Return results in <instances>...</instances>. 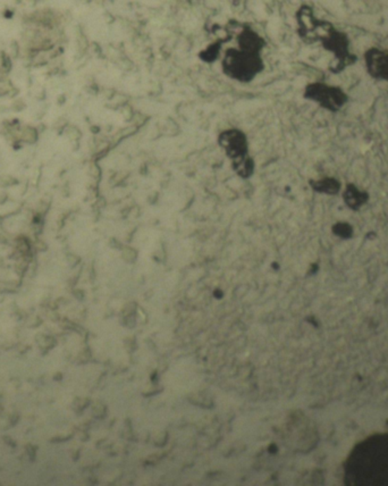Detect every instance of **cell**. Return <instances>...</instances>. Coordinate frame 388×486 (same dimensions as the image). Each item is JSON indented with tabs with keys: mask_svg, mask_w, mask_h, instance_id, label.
Here are the masks:
<instances>
[{
	"mask_svg": "<svg viewBox=\"0 0 388 486\" xmlns=\"http://www.w3.org/2000/svg\"><path fill=\"white\" fill-rule=\"evenodd\" d=\"M265 70L260 53L229 48L222 58V71L231 80L250 84Z\"/></svg>",
	"mask_w": 388,
	"mask_h": 486,
	"instance_id": "6da1fadb",
	"label": "cell"
},
{
	"mask_svg": "<svg viewBox=\"0 0 388 486\" xmlns=\"http://www.w3.org/2000/svg\"><path fill=\"white\" fill-rule=\"evenodd\" d=\"M319 41L323 47L334 56V60L329 67L333 73L338 74L356 62V55L351 53L350 39L347 33L336 29L332 23H327L320 34Z\"/></svg>",
	"mask_w": 388,
	"mask_h": 486,
	"instance_id": "7a4b0ae2",
	"label": "cell"
},
{
	"mask_svg": "<svg viewBox=\"0 0 388 486\" xmlns=\"http://www.w3.org/2000/svg\"><path fill=\"white\" fill-rule=\"evenodd\" d=\"M303 97L332 113L341 110L349 100L347 92L342 88L323 82L309 84L305 88Z\"/></svg>",
	"mask_w": 388,
	"mask_h": 486,
	"instance_id": "3957f363",
	"label": "cell"
},
{
	"mask_svg": "<svg viewBox=\"0 0 388 486\" xmlns=\"http://www.w3.org/2000/svg\"><path fill=\"white\" fill-rule=\"evenodd\" d=\"M217 143L231 163L250 155L249 137L241 129L229 128L220 131Z\"/></svg>",
	"mask_w": 388,
	"mask_h": 486,
	"instance_id": "277c9868",
	"label": "cell"
},
{
	"mask_svg": "<svg viewBox=\"0 0 388 486\" xmlns=\"http://www.w3.org/2000/svg\"><path fill=\"white\" fill-rule=\"evenodd\" d=\"M299 34L302 40L308 44H314L319 40V33L325 20H319L314 16V9L310 6L300 7L297 13Z\"/></svg>",
	"mask_w": 388,
	"mask_h": 486,
	"instance_id": "5b68a950",
	"label": "cell"
},
{
	"mask_svg": "<svg viewBox=\"0 0 388 486\" xmlns=\"http://www.w3.org/2000/svg\"><path fill=\"white\" fill-rule=\"evenodd\" d=\"M366 70L373 79L388 82V49L371 47L363 55Z\"/></svg>",
	"mask_w": 388,
	"mask_h": 486,
	"instance_id": "8992f818",
	"label": "cell"
},
{
	"mask_svg": "<svg viewBox=\"0 0 388 486\" xmlns=\"http://www.w3.org/2000/svg\"><path fill=\"white\" fill-rule=\"evenodd\" d=\"M237 45L242 51L261 55L266 47V40L251 27H243L237 37Z\"/></svg>",
	"mask_w": 388,
	"mask_h": 486,
	"instance_id": "52a82bcc",
	"label": "cell"
},
{
	"mask_svg": "<svg viewBox=\"0 0 388 486\" xmlns=\"http://www.w3.org/2000/svg\"><path fill=\"white\" fill-rule=\"evenodd\" d=\"M343 200L352 211H359L369 202V193L361 190L356 184H347L343 192Z\"/></svg>",
	"mask_w": 388,
	"mask_h": 486,
	"instance_id": "ba28073f",
	"label": "cell"
},
{
	"mask_svg": "<svg viewBox=\"0 0 388 486\" xmlns=\"http://www.w3.org/2000/svg\"><path fill=\"white\" fill-rule=\"evenodd\" d=\"M309 185L314 192L328 196H335L341 191V183L335 178H321L317 180H310Z\"/></svg>",
	"mask_w": 388,
	"mask_h": 486,
	"instance_id": "9c48e42d",
	"label": "cell"
},
{
	"mask_svg": "<svg viewBox=\"0 0 388 486\" xmlns=\"http://www.w3.org/2000/svg\"><path fill=\"white\" fill-rule=\"evenodd\" d=\"M231 166L239 178H242V180H248L255 175L257 163H255V158L249 155L246 158L233 162L231 163Z\"/></svg>",
	"mask_w": 388,
	"mask_h": 486,
	"instance_id": "30bf717a",
	"label": "cell"
},
{
	"mask_svg": "<svg viewBox=\"0 0 388 486\" xmlns=\"http://www.w3.org/2000/svg\"><path fill=\"white\" fill-rule=\"evenodd\" d=\"M220 44L217 42V44H211V45L208 46L205 51H202L201 53H199V57L202 62L210 63L217 60V58L220 57Z\"/></svg>",
	"mask_w": 388,
	"mask_h": 486,
	"instance_id": "8fae6325",
	"label": "cell"
}]
</instances>
